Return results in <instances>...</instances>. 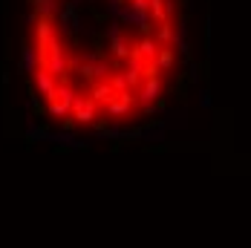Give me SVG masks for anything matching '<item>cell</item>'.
Instances as JSON below:
<instances>
[{
  "label": "cell",
  "mask_w": 251,
  "mask_h": 248,
  "mask_svg": "<svg viewBox=\"0 0 251 248\" xmlns=\"http://www.w3.org/2000/svg\"><path fill=\"white\" fill-rule=\"evenodd\" d=\"M78 61L70 55V50L64 47V41L61 38H55L50 44V50H47V55L41 58V67H47L58 81H67V75L73 73V67H75Z\"/></svg>",
  "instance_id": "6da1fadb"
},
{
  "label": "cell",
  "mask_w": 251,
  "mask_h": 248,
  "mask_svg": "<svg viewBox=\"0 0 251 248\" xmlns=\"http://www.w3.org/2000/svg\"><path fill=\"white\" fill-rule=\"evenodd\" d=\"M139 110H142V107H139L136 90H122L110 107H104V116H107L110 122H130V119L139 116Z\"/></svg>",
  "instance_id": "7a4b0ae2"
},
{
  "label": "cell",
  "mask_w": 251,
  "mask_h": 248,
  "mask_svg": "<svg viewBox=\"0 0 251 248\" xmlns=\"http://www.w3.org/2000/svg\"><path fill=\"white\" fill-rule=\"evenodd\" d=\"M99 110L101 107L90 99V96H78L75 104H73V116H70V119L75 124H81V127H90V124L99 119Z\"/></svg>",
  "instance_id": "3957f363"
},
{
  "label": "cell",
  "mask_w": 251,
  "mask_h": 248,
  "mask_svg": "<svg viewBox=\"0 0 251 248\" xmlns=\"http://www.w3.org/2000/svg\"><path fill=\"white\" fill-rule=\"evenodd\" d=\"M162 93H165V78H145L142 87L136 90L139 107H142V110H153V104H156V99H159Z\"/></svg>",
  "instance_id": "277c9868"
},
{
  "label": "cell",
  "mask_w": 251,
  "mask_h": 248,
  "mask_svg": "<svg viewBox=\"0 0 251 248\" xmlns=\"http://www.w3.org/2000/svg\"><path fill=\"white\" fill-rule=\"evenodd\" d=\"M78 73L84 75V78H90V81L96 84V81L110 78V64H107V61H96L93 55H84V58L78 61Z\"/></svg>",
  "instance_id": "5b68a950"
},
{
  "label": "cell",
  "mask_w": 251,
  "mask_h": 248,
  "mask_svg": "<svg viewBox=\"0 0 251 248\" xmlns=\"http://www.w3.org/2000/svg\"><path fill=\"white\" fill-rule=\"evenodd\" d=\"M32 84H35V90H38V96L41 99L52 101L55 99V90H58V78L47 70V67H38L35 73H32Z\"/></svg>",
  "instance_id": "8992f818"
},
{
  "label": "cell",
  "mask_w": 251,
  "mask_h": 248,
  "mask_svg": "<svg viewBox=\"0 0 251 248\" xmlns=\"http://www.w3.org/2000/svg\"><path fill=\"white\" fill-rule=\"evenodd\" d=\"M133 38L130 35H125L122 29H113L110 32V52H113V58L116 61H127L130 55H133Z\"/></svg>",
  "instance_id": "52a82bcc"
},
{
  "label": "cell",
  "mask_w": 251,
  "mask_h": 248,
  "mask_svg": "<svg viewBox=\"0 0 251 248\" xmlns=\"http://www.w3.org/2000/svg\"><path fill=\"white\" fill-rule=\"evenodd\" d=\"M87 96H90V99L96 101L101 110H104V107H110V104L116 101L119 90L113 87V81H110V78H104V81H96V84L90 87V93H87Z\"/></svg>",
  "instance_id": "ba28073f"
},
{
  "label": "cell",
  "mask_w": 251,
  "mask_h": 248,
  "mask_svg": "<svg viewBox=\"0 0 251 248\" xmlns=\"http://www.w3.org/2000/svg\"><path fill=\"white\" fill-rule=\"evenodd\" d=\"M159 41L153 38V35H142V38H136V44H133V55L130 58H142V61H153L156 55H159Z\"/></svg>",
  "instance_id": "9c48e42d"
},
{
  "label": "cell",
  "mask_w": 251,
  "mask_h": 248,
  "mask_svg": "<svg viewBox=\"0 0 251 248\" xmlns=\"http://www.w3.org/2000/svg\"><path fill=\"white\" fill-rule=\"evenodd\" d=\"M174 15H176V3H174V0H151V18H153V24L174 21Z\"/></svg>",
  "instance_id": "30bf717a"
},
{
  "label": "cell",
  "mask_w": 251,
  "mask_h": 248,
  "mask_svg": "<svg viewBox=\"0 0 251 248\" xmlns=\"http://www.w3.org/2000/svg\"><path fill=\"white\" fill-rule=\"evenodd\" d=\"M153 38H156L162 47H176V38H179V32H176L174 21H162V24H156Z\"/></svg>",
  "instance_id": "8fae6325"
},
{
  "label": "cell",
  "mask_w": 251,
  "mask_h": 248,
  "mask_svg": "<svg viewBox=\"0 0 251 248\" xmlns=\"http://www.w3.org/2000/svg\"><path fill=\"white\" fill-rule=\"evenodd\" d=\"M78 96H81V93H78V90L73 87V84H70V81H58V90H55V99H52V101H61V104L73 107Z\"/></svg>",
  "instance_id": "7c38bea8"
},
{
  "label": "cell",
  "mask_w": 251,
  "mask_h": 248,
  "mask_svg": "<svg viewBox=\"0 0 251 248\" xmlns=\"http://www.w3.org/2000/svg\"><path fill=\"white\" fill-rule=\"evenodd\" d=\"M156 61H159L162 73H171V70L176 67V50H174V47H159V55H156Z\"/></svg>",
  "instance_id": "4fadbf2b"
},
{
  "label": "cell",
  "mask_w": 251,
  "mask_h": 248,
  "mask_svg": "<svg viewBox=\"0 0 251 248\" xmlns=\"http://www.w3.org/2000/svg\"><path fill=\"white\" fill-rule=\"evenodd\" d=\"M32 9H35V15H55L58 0H32Z\"/></svg>",
  "instance_id": "5bb4252c"
},
{
  "label": "cell",
  "mask_w": 251,
  "mask_h": 248,
  "mask_svg": "<svg viewBox=\"0 0 251 248\" xmlns=\"http://www.w3.org/2000/svg\"><path fill=\"white\" fill-rule=\"evenodd\" d=\"M110 81H113V87L122 93V90H130V84H127V75L125 70H116V73H110Z\"/></svg>",
  "instance_id": "9a60e30c"
}]
</instances>
